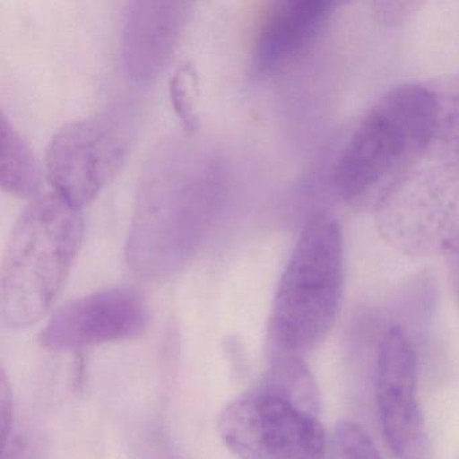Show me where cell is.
<instances>
[{"mask_svg": "<svg viewBox=\"0 0 459 459\" xmlns=\"http://www.w3.org/2000/svg\"><path fill=\"white\" fill-rule=\"evenodd\" d=\"M228 190L222 155L212 144L174 135L146 160L126 243L134 273L165 279L200 252L221 213Z\"/></svg>", "mask_w": 459, "mask_h": 459, "instance_id": "1", "label": "cell"}, {"mask_svg": "<svg viewBox=\"0 0 459 459\" xmlns=\"http://www.w3.org/2000/svg\"><path fill=\"white\" fill-rule=\"evenodd\" d=\"M265 377L222 411L219 434L238 459H327L318 386L302 356L268 348Z\"/></svg>", "mask_w": 459, "mask_h": 459, "instance_id": "2", "label": "cell"}, {"mask_svg": "<svg viewBox=\"0 0 459 459\" xmlns=\"http://www.w3.org/2000/svg\"><path fill=\"white\" fill-rule=\"evenodd\" d=\"M435 143V104L426 85L403 84L384 93L343 149L334 182L353 208L377 209L415 173Z\"/></svg>", "mask_w": 459, "mask_h": 459, "instance_id": "3", "label": "cell"}, {"mask_svg": "<svg viewBox=\"0 0 459 459\" xmlns=\"http://www.w3.org/2000/svg\"><path fill=\"white\" fill-rule=\"evenodd\" d=\"M84 238L82 209L60 195L34 198L15 222L0 273V319L7 329L39 324L60 295Z\"/></svg>", "mask_w": 459, "mask_h": 459, "instance_id": "4", "label": "cell"}, {"mask_svg": "<svg viewBox=\"0 0 459 459\" xmlns=\"http://www.w3.org/2000/svg\"><path fill=\"white\" fill-rule=\"evenodd\" d=\"M345 283V246L337 219L308 217L279 279L271 310L268 348L305 356L326 338Z\"/></svg>", "mask_w": 459, "mask_h": 459, "instance_id": "5", "label": "cell"}, {"mask_svg": "<svg viewBox=\"0 0 459 459\" xmlns=\"http://www.w3.org/2000/svg\"><path fill=\"white\" fill-rule=\"evenodd\" d=\"M376 224L400 254L459 256V160L411 174L376 209Z\"/></svg>", "mask_w": 459, "mask_h": 459, "instance_id": "6", "label": "cell"}, {"mask_svg": "<svg viewBox=\"0 0 459 459\" xmlns=\"http://www.w3.org/2000/svg\"><path fill=\"white\" fill-rule=\"evenodd\" d=\"M135 138L130 114L111 109L64 126L48 146V181L76 208L96 200L127 160Z\"/></svg>", "mask_w": 459, "mask_h": 459, "instance_id": "7", "label": "cell"}, {"mask_svg": "<svg viewBox=\"0 0 459 459\" xmlns=\"http://www.w3.org/2000/svg\"><path fill=\"white\" fill-rule=\"evenodd\" d=\"M376 403L381 431L396 459H431L418 399V359L407 333L386 330L378 348Z\"/></svg>", "mask_w": 459, "mask_h": 459, "instance_id": "8", "label": "cell"}, {"mask_svg": "<svg viewBox=\"0 0 459 459\" xmlns=\"http://www.w3.org/2000/svg\"><path fill=\"white\" fill-rule=\"evenodd\" d=\"M150 324L146 300L131 289H109L58 308L39 335L42 348L74 353L142 337Z\"/></svg>", "mask_w": 459, "mask_h": 459, "instance_id": "9", "label": "cell"}, {"mask_svg": "<svg viewBox=\"0 0 459 459\" xmlns=\"http://www.w3.org/2000/svg\"><path fill=\"white\" fill-rule=\"evenodd\" d=\"M332 0H276L263 15L252 50L256 76L273 77L299 63L319 41L335 10Z\"/></svg>", "mask_w": 459, "mask_h": 459, "instance_id": "10", "label": "cell"}, {"mask_svg": "<svg viewBox=\"0 0 459 459\" xmlns=\"http://www.w3.org/2000/svg\"><path fill=\"white\" fill-rule=\"evenodd\" d=\"M190 2H133L126 12L122 60L126 74L138 84L157 79L170 63L185 26Z\"/></svg>", "mask_w": 459, "mask_h": 459, "instance_id": "11", "label": "cell"}, {"mask_svg": "<svg viewBox=\"0 0 459 459\" xmlns=\"http://www.w3.org/2000/svg\"><path fill=\"white\" fill-rule=\"evenodd\" d=\"M0 176L4 192L17 197H33L41 187V174L30 147L4 115L2 117Z\"/></svg>", "mask_w": 459, "mask_h": 459, "instance_id": "12", "label": "cell"}, {"mask_svg": "<svg viewBox=\"0 0 459 459\" xmlns=\"http://www.w3.org/2000/svg\"><path fill=\"white\" fill-rule=\"evenodd\" d=\"M429 88L435 104V143L459 158V76Z\"/></svg>", "mask_w": 459, "mask_h": 459, "instance_id": "13", "label": "cell"}, {"mask_svg": "<svg viewBox=\"0 0 459 459\" xmlns=\"http://www.w3.org/2000/svg\"><path fill=\"white\" fill-rule=\"evenodd\" d=\"M329 459H381L372 437L353 421H340L329 442Z\"/></svg>", "mask_w": 459, "mask_h": 459, "instance_id": "14", "label": "cell"}, {"mask_svg": "<svg viewBox=\"0 0 459 459\" xmlns=\"http://www.w3.org/2000/svg\"><path fill=\"white\" fill-rule=\"evenodd\" d=\"M192 74L186 69H181L174 74L170 82L171 103L176 108L177 115L184 123L189 133H195L198 125V117L193 106L192 93H190V77Z\"/></svg>", "mask_w": 459, "mask_h": 459, "instance_id": "15", "label": "cell"}, {"mask_svg": "<svg viewBox=\"0 0 459 459\" xmlns=\"http://www.w3.org/2000/svg\"><path fill=\"white\" fill-rule=\"evenodd\" d=\"M2 459H48L41 443L30 432L13 431L4 440Z\"/></svg>", "mask_w": 459, "mask_h": 459, "instance_id": "16", "label": "cell"}, {"mask_svg": "<svg viewBox=\"0 0 459 459\" xmlns=\"http://www.w3.org/2000/svg\"><path fill=\"white\" fill-rule=\"evenodd\" d=\"M13 424H14V405H13L12 388L4 370L0 377V426H2L4 440H6L14 431Z\"/></svg>", "mask_w": 459, "mask_h": 459, "instance_id": "17", "label": "cell"}, {"mask_svg": "<svg viewBox=\"0 0 459 459\" xmlns=\"http://www.w3.org/2000/svg\"><path fill=\"white\" fill-rule=\"evenodd\" d=\"M446 262H447L448 278H450L451 287H453V292L459 306V256L451 257V259H447Z\"/></svg>", "mask_w": 459, "mask_h": 459, "instance_id": "18", "label": "cell"}, {"mask_svg": "<svg viewBox=\"0 0 459 459\" xmlns=\"http://www.w3.org/2000/svg\"><path fill=\"white\" fill-rule=\"evenodd\" d=\"M163 459H170V458H163Z\"/></svg>", "mask_w": 459, "mask_h": 459, "instance_id": "19", "label": "cell"}]
</instances>
